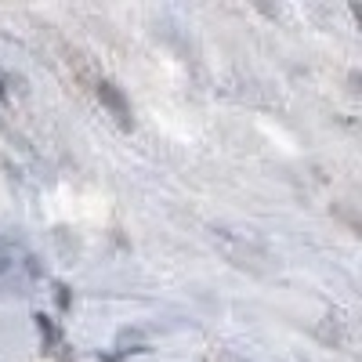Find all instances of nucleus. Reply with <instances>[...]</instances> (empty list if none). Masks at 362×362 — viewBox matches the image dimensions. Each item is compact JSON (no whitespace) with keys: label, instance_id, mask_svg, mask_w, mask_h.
I'll use <instances>...</instances> for the list:
<instances>
[{"label":"nucleus","instance_id":"f257e3e1","mask_svg":"<svg viewBox=\"0 0 362 362\" xmlns=\"http://www.w3.org/2000/svg\"><path fill=\"white\" fill-rule=\"evenodd\" d=\"M95 95H98V102L109 109V116H112V119H116V124L124 127V131H131V127H134L131 102L124 98V90H119L112 80H98V83H95Z\"/></svg>","mask_w":362,"mask_h":362},{"label":"nucleus","instance_id":"f03ea898","mask_svg":"<svg viewBox=\"0 0 362 362\" xmlns=\"http://www.w3.org/2000/svg\"><path fill=\"white\" fill-rule=\"evenodd\" d=\"M11 268H15V250L0 243V276H8Z\"/></svg>","mask_w":362,"mask_h":362},{"label":"nucleus","instance_id":"7ed1b4c3","mask_svg":"<svg viewBox=\"0 0 362 362\" xmlns=\"http://www.w3.org/2000/svg\"><path fill=\"white\" fill-rule=\"evenodd\" d=\"M250 4L264 15H279V0H250Z\"/></svg>","mask_w":362,"mask_h":362},{"label":"nucleus","instance_id":"20e7f679","mask_svg":"<svg viewBox=\"0 0 362 362\" xmlns=\"http://www.w3.org/2000/svg\"><path fill=\"white\" fill-rule=\"evenodd\" d=\"M0 95H4V80H0Z\"/></svg>","mask_w":362,"mask_h":362}]
</instances>
